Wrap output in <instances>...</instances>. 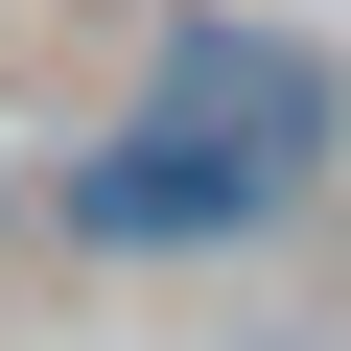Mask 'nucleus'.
<instances>
[{
    "instance_id": "obj_2",
    "label": "nucleus",
    "mask_w": 351,
    "mask_h": 351,
    "mask_svg": "<svg viewBox=\"0 0 351 351\" xmlns=\"http://www.w3.org/2000/svg\"><path fill=\"white\" fill-rule=\"evenodd\" d=\"M47 211H71V234H117V258H164V234H258L281 188H258L234 141H117V164H71Z\"/></svg>"
},
{
    "instance_id": "obj_1",
    "label": "nucleus",
    "mask_w": 351,
    "mask_h": 351,
    "mask_svg": "<svg viewBox=\"0 0 351 351\" xmlns=\"http://www.w3.org/2000/svg\"><path fill=\"white\" fill-rule=\"evenodd\" d=\"M164 141H234L258 188H304V164H328V47H281V24H164Z\"/></svg>"
}]
</instances>
